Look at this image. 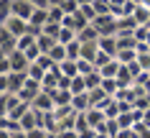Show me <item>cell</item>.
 I'll return each mask as SVG.
<instances>
[{
  "instance_id": "cell-1",
  "label": "cell",
  "mask_w": 150,
  "mask_h": 138,
  "mask_svg": "<svg viewBox=\"0 0 150 138\" xmlns=\"http://www.w3.org/2000/svg\"><path fill=\"white\" fill-rule=\"evenodd\" d=\"M25 82H28V74H21V72L0 74V84H3V92H13V95H18V92L25 87Z\"/></svg>"
},
{
  "instance_id": "cell-2",
  "label": "cell",
  "mask_w": 150,
  "mask_h": 138,
  "mask_svg": "<svg viewBox=\"0 0 150 138\" xmlns=\"http://www.w3.org/2000/svg\"><path fill=\"white\" fill-rule=\"evenodd\" d=\"M92 26H94L102 36H117V18L112 16V13L110 16H97Z\"/></svg>"
},
{
  "instance_id": "cell-3",
  "label": "cell",
  "mask_w": 150,
  "mask_h": 138,
  "mask_svg": "<svg viewBox=\"0 0 150 138\" xmlns=\"http://www.w3.org/2000/svg\"><path fill=\"white\" fill-rule=\"evenodd\" d=\"M13 51H18V36L0 26V56H10Z\"/></svg>"
},
{
  "instance_id": "cell-4",
  "label": "cell",
  "mask_w": 150,
  "mask_h": 138,
  "mask_svg": "<svg viewBox=\"0 0 150 138\" xmlns=\"http://www.w3.org/2000/svg\"><path fill=\"white\" fill-rule=\"evenodd\" d=\"M3 28H8L13 36H18V39H21V36H25V33H28V21H25V18L13 16L10 21H5V23H3Z\"/></svg>"
},
{
  "instance_id": "cell-5",
  "label": "cell",
  "mask_w": 150,
  "mask_h": 138,
  "mask_svg": "<svg viewBox=\"0 0 150 138\" xmlns=\"http://www.w3.org/2000/svg\"><path fill=\"white\" fill-rule=\"evenodd\" d=\"M33 13H36V5H33L31 0H13V16L31 21V16H33Z\"/></svg>"
},
{
  "instance_id": "cell-6",
  "label": "cell",
  "mask_w": 150,
  "mask_h": 138,
  "mask_svg": "<svg viewBox=\"0 0 150 138\" xmlns=\"http://www.w3.org/2000/svg\"><path fill=\"white\" fill-rule=\"evenodd\" d=\"M31 107L33 110H38V113H51L56 107V102H54V95H48V92H41L38 97L31 102Z\"/></svg>"
},
{
  "instance_id": "cell-7",
  "label": "cell",
  "mask_w": 150,
  "mask_h": 138,
  "mask_svg": "<svg viewBox=\"0 0 150 138\" xmlns=\"http://www.w3.org/2000/svg\"><path fill=\"white\" fill-rule=\"evenodd\" d=\"M10 66H13V72L28 74V66H31V61H28V56H25L23 51H13V54H10Z\"/></svg>"
},
{
  "instance_id": "cell-8",
  "label": "cell",
  "mask_w": 150,
  "mask_h": 138,
  "mask_svg": "<svg viewBox=\"0 0 150 138\" xmlns=\"http://www.w3.org/2000/svg\"><path fill=\"white\" fill-rule=\"evenodd\" d=\"M99 49H102L104 54H110V56H117V51H120L117 36H102V39H99Z\"/></svg>"
},
{
  "instance_id": "cell-9",
  "label": "cell",
  "mask_w": 150,
  "mask_h": 138,
  "mask_svg": "<svg viewBox=\"0 0 150 138\" xmlns=\"http://www.w3.org/2000/svg\"><path fill=\"white\" fill-rule=\"evenodd\" d=\"M21 102H23V100L18 97V95H13V92H3V115H10Z\"/></svg>"
},
{
  "instance_id": "cell-10",
  "label": "cell",
  "mask_w": 150,
  "mask_h": 138,
  "mask_svg": "<svg viewBox=\"0 0 150 138\" xmlns=\"http://www.w3.org/2000/svg\"><path fill=\"white\" fill-rule=\"evenodd\" d=\"M28 23H31L33 28H41V31H43V26L48 23V8H36V13L31 16Z\"/></svg>"
},
{
  "instance_id": "cell-11",
  "label": "cell",
  "mask_w": 150,
  "mask_h": 138,
  "mask_svg": "<svg viewBox=\"0 0 150 138\" xmlns=\"http://www.w3.org/2000/svg\"><path fill=\"white\" fill-rule=\"evenodd\" d=\"M71 107H74L76 113H87L89 107H92V100H89V92H84V95H74V100H71Z\"/></svg>"
},
{
  "instance_id": "cell-12",
  "label": "cell",
  "mask_w": 150,
  "mask_h": 138,
  "mask_svg": "<svg viewBox=\"0 0 150 138\" xmlns=\"http://www.w3.org/2000/svg\"><path fill=\"white\" fill-rule=\"evenodd\" d=\"M97 54H99V41H89V44H81V59H87V61H94Z\"/></svg>"
},
{
  "instance_id": "cell-13",
  "label": "cell",
  "mask_w": 150,
  "mask_h": 138,
  "mask_svg": "<svg viewBox=\"0 0 150 138\" xmlns=\"http://www.w3.org/2000/svg\"><path fill=\"white\" fill-rule=\"evenodd\" d=\"M48 95H54L56 107L59 105H71V100H74V92L71 89H56V92H48Z\"/></svg>"
},
{
  "instance_id": "cell-14",
  "label": "cell",
  "mask_w": 150,
  "mask_h": 138,
  "mask_svg": "<svg viewBox=\"0 0 150 138\" xmlns=\"http://www.w3.org/2000/svg\"><path fill=\"white\" fill-rule=\"evenodd\" d=\"M84 79H87V89L92 92V89H99L102 87V82H104V77H102V72L97 69V72H92V74H81Z\"/></svg>"
},
{
  "instance_id": "cell-15",
  "label": "cell",
  "mask_w": 150,
  "mask_h": 138,
  "mask_svg": "<svg viewBox=\"0 0 150 138\" xmlns=\"http://www.w3.org/2000/svg\"><path fill=\"white\" fill-rule=\"evenodd\" d=\"M76 39H79L81 44H89V41H99V39H102V33L97 31L94 26H87V28H84V31H81Z\"/></svg>"
},
{
  "instance_id": "cell-16",
  "label": "cell",
  "mask_w": 150,
  "mask_h": 138,
  "mask_svg": "<svg viewBox=\"0 0 150 138\" xmlns=\"http://www.w3.org/2000/svg\"><path fill=\"white\" fill-rule=\"evenodd\" d=\"M13 18V0H0V26Z\"/></svg>"
},
{
  "instance_id": "cell-17",
  "label": "cell",
  "mask_w": 150,
  "mask_h": 138,
  "mask_svg": "<svg viewBox=\"0 0 150 138\" xmlns=\"http://www.w3.org/2000/svg\"><path fill=\"white\" fill-rule=\"evenodd\" d=\"M36 41H38V36H36V33H25V36H21V39H18V51H28L33 46V44H36Z\"/></svg>"
},
{
  "instance_id": "cell-18",
  "label": "cell",
  "mask_w": 150,
  "mask_h": 138,
  "mask_svg": "<svg viewBox=\"0 0 150 138\" xmlns=\"http://www.w3.org/2000/svg\"><path fill=\"white\" fill-rule=\"evenodd\" d=\"M56 44H59V41H56L54 36H46V33H41V36H38V46H41L43 54H51V49H54Z\"/></svg>"
},
{
  "instance_id": "cell-19",
  "label": "cell",
  "mask_w": 150,
  "mask_h": 138,
  "mask_svg": "<svg viewBox=\"0 0 150 138\" xmlns=\"http://www.w3.org/2000/svg\"><path fill=\"white\" fill-rule=\"evenodd\" d=\"M59 69H61V74H66V77H79V64L71 61V59H66L64 64H59Z\"/></svg>"
},
{
  "instance_id": "cell-20",
  "label": "cell",
  "mask_w": 150,
  "mask_h": 138,
  "mask_svg": "<svg viewBox=\"0 0 150 138\" xmlns=\"http://www.w3.org/2000/svg\"><path fill=\"white\" fill-rule=\"evenodd\" d=\"M71 92H74V95H84V92H89V89H87V79H84L81 74L71 79Z\"/></svg>"
},
{
  "instance_id": "cell-21",
  "label": "cell",
  "mask_w": 150,
  "mask_h": 138,
  "mask_svg": "<svg viewBox=\"0 0 150 138\" xmlns=\"http://www.w3.org/2000/svg\"><path fill=\"white\" fill-rule=\"evenodd\" d=\"M28 77H31V79H36V82H43V77H46V69H43L41 64H36V61H33V64L28 66Z\"/></svg>"
},
{
  "instance_id": "cell-22",
  "label": "cell",
  "mask_w": 150,
  "mask_h": 138,
  "mask_svg": "<svg viewBox=\"0 0 150 138\" xmlns=\"http://www.w3.org/2000/svg\"><path fill=\"white\" fill-rule=\"evenodd\" d=\"M71 41H76V31H71V28H61V33H59V44L69 46Z\"/></svg>"
},
{
  "instance_id": "cell-23",
  "label": "cell",
  "mask_w": 150,
  "mask_h": 138,
  "mask_svg": "<svg viewBox=\"0 0 150 138\" xmlns=\"http://www.w3.org/2000/svg\"><path fill=\"white\" fill-rule=\"evenodd\" d=\"M61 8H64V13H66V16H74V13H79V0H64L61 3Z\"/></svg>"
},
{
  "instance_id": "cell-24",
  "label": "cell",
  "mask_w": 150,
  "mask_h": 138,
  "mask_svg": "<svg viewBox=\"0 0 150 138\" xmlns=\"http://www.w3.org/2000/svg\"><path fill=\"white\" fill-rule=\"evenodd\" d=\"M112 59H115V56H110V54H104V51L99 49V54H97V59H94V66H97V69H104Z\"/></svg>"
},
{
  "instance_id": "cell-25",
  "label": "cell",
  "mask_w": 150,
  "mask_h": 138,
  "mask_svg": "<svg viewBox=\"0 0 150 138\" xmlns=\"http://www.w3.org/2000/svg\"><path fill=\"white\" fill-rule=\"evenodd\" d=\"M13 66H10V56H0V74H10Z\"/></svg>"
},
{
  "instance_id": "cell-26",
  "label": "cell",
  "mask_w": 150,
  "mask_h": 138,
  "mask_svg": "<svg viewBox=\"0 0 150 138\" xmlns=\"http://www.w3.org/2000/svg\"><path fill=\"white\" fill-rule=\"evenodd\" d=\"M36 8H51V0H31Z\"/></svg>"
},
{
  "instance_id": "cell-27",
  "label": "cell",
  "mask_w": 150,
  "mask_h": 138,
  "mask_svg": "<svg viewBox=\"0 0 150 138\" xmlns=\"http://www.w3.org/2000/svg\"><path fill=\"white\" fill-rule=\"evenodd\" d=\"M8 138H28L25 130H18V133H8Z\"/></svg>"
},
{
  "instance_id": "cell-28",
  "label": "cell",
  "mask_w": 150,
  "mask_h": 138,
  "mask_svg": "<svg viewBox=\"0 0 150 138\" xmlns=\"http://www.w3.org/2000/svg\"><path fill=\"white\" fill-rule=\"evenodd\" d=\"M94 0H79V5H92Z\"/></svg>"
}]
</instances>
